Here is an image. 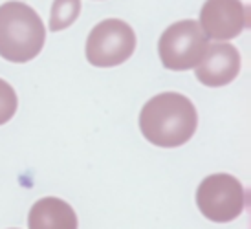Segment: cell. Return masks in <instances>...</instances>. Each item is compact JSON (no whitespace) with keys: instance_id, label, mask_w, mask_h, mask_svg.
I'll return each instance as SVG.
<instances>
[{"instance_id":"obj_8","label":"cell","mask_w":251,"mask_h":229,"mask_svg":"<svg viewBox=\"0 0 251 229\" xmlns=\"http://www.w3.org/2000/svg\"><path fill=\"white\" fill-rule=\"evenodd\" d=\"M75 211L61 198L48 196L35 202L28 215L29 229H77Z\"/></svg>"},{"instance_id":"obj_1","label":"cell","mask_w":251,"mask_h":229,"mask_svg":"<svg viewBox=\"0 0 251 229\" xmlns=\"http://www.w3.org/2000/svg\"><path fill=\"white\" fill-rule=\"evenodd\" d=\"M198 112L189 98L163 92L149 99L140 114V128L147 141L161 149L185 145L195 136Z\"/></svg>"},{"instance_id":"obj_5","label":"cell","mask_w":251,"mask_h":229,"mask_svg":"<svg viewBox=\"0 0 251 229\" xmlns=\"http://www.w3.org/2000/svg\"><path fill=\"white\" fill-rule=\"evenodd\" d=\"M136 50V35L119 19L101 21L86 39V59L92 66L112 68L130 59Z\"/></svg>"},{"instance_id":"obj_7","label":"cell","mask_w":251,"mask_h":229,"mask_svg":"<svg viewBox=\"0 0 251 229\" xmlns=\"http://www.w3.org/2000/svg\"><path fill=\"white\" fill-rule=\"evenodd\" d=\"M240 72V53L227 42L207 44L200 63L195 66L196 79L205 86L218 88L229 84Z\"/></svg>"},{"instance_id":"obj_10","label":"cell","mask_w":251,"mask_h":229,"mask_svg":"<svg viewBox=\"0 0 251 229\" xmlns=\"http://www.w3.org/2000/svg\"><path fill=\"white\" fill-rule=\"evenodd\" d=\"M17 106H19V99L13 86L4 79H0V125H4L13 118Z\"/></svg>"},{"instance_id":"obj_2","label":"cell","mask_w":251,"mask_h":229,"mask_svg":"<svg viewBox=\"0 0 251 229\" xmlns=\"http://www.w3.org/2000/svg\"><path fill=\"white\" fill-rule=\"evenodd\" d=\"M46 29L33 7L24 2L0 6V57L9 63H28L42 51Z\"/></svg>"},{"instance_id":"obj_6","label":"cell","mask_w":251,"mask_h":229,"mask_svg":"<svg viewBox=\"0 0 251 229\" xmlns=\"http://www.w3.org/2000/svg\"><path fill=\"white\" fill-rule=\"evenodd\" d=\"M246 24V7L240 0H205L200 11V28L207 39L216 42L238 37Z\"/></svg>"},{"instance_id":"obj_4","label":"cell","mask_w":251,"mask_h":229,"mask_svg":"<svg viewBox=\"0 0 251 229\" xmlns=\"http://www.w3.org/2000/svg\"><path fill=\"white\" fill-rule=\"evenodd\" d=\"M209 39L195 21H180L169 26L158 42L161 64L167 70L185 72L195 68L207 50Z\"/></svg>"},{"instance_id":"obj_3","label":"cell","mask_w":251,"mask_h":229,"mask_svg":"<svg viewBox=\"0 0 251 229\" xmlns=\"http://www.w3.org/2000/svg\"><path fill=\"white\" fill-rule=\"evenodd\" d=\"M196 205L211 222H233L246 207L244 187L231 174H211L198 185Z\"/></svg>"},{"instance_id":"obj_9","label":"cell","mask_w":251,"mask_h":229,"mask_svg":"<svg viewBox=\"0 0 251 229\" xmlns=\"http://www.w3.org/2000/svg\"><path fill=\"white\" fill-rule=\"evenodd\" d=\"M81 13V0H55L50 15V29L61 31L72 26Z\"/></svg>"}]
</instances>
